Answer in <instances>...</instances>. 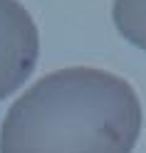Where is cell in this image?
Returning a JSON list of instances; mask_svg holds the SVG:
<instances>
[{
	"label": "cell",
	"mask_w": 146,
	"mask_h": 153,
	"mask_svg": "<svg viewBox=\"0 0 146 153\" xmlns=\"http://www.w3.org/2000/svg\"><path fill=\"white\" fill-rule=\"evenodd\" d=\"M141 123V101L124 76L64 67L13 101L0 123V153H131Z\"/></svg>",
	"instance_id": "obj_1"
},
{
	"label": "cell",
	"mask_w": 146,
	"mask_h": 153,
	"mask_svg": "<svg viewBox=\"0 0 146 153\" xmlns=\"http://www.w3.org/2000/svg\"><path fill=\"white\" fill-rule=\"evenodd\" d=\"M40 57V32L17 0H0V101L32 76Z\"/></svg>",
	"instance_id": "obj_2"
},
{
	"label": "cell",
	"mask_w": 146,
	"mask_h": 153,
	"mask_svg": "<svg viewBox=\"0 0 146 153\" xmlns=\"http://www.w3.org/2000/svg\"><path fill=\"white\" fill-rule=\"evenodd\" d=\"M112 20L126 42L146 52V0H114Z\"/></svg>",
	"instance_id": "obj_3"
}]
</instances>
